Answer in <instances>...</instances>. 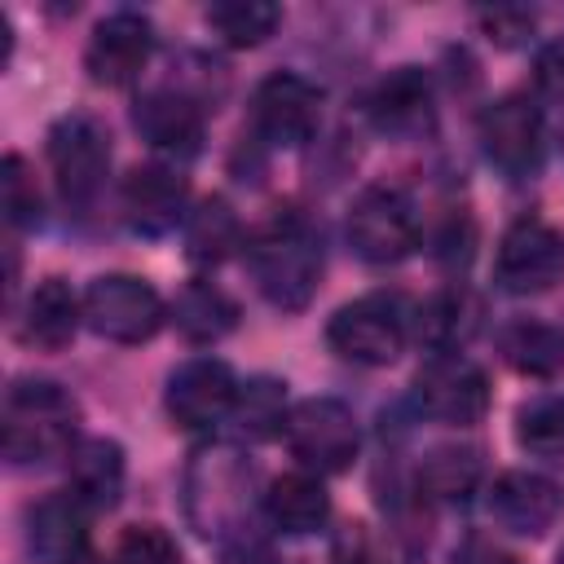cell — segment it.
<instances>
[{
  "label": "cell",
  "instance_id": "1",
  "mask_svg": "<svg viewBox=\"0 0 564 564\" xmlns=\"http://www.w3.org/2000/svg\"><path fill=\"white\" fill-rule=\"evenodd\" d=\"M79 405L62 383L22 379L4 397V458L13 467L53 463L75 449Z\"/></svg>",
  "mask_w": 564,
  "mask_h": 564
},
{
  "label": "cell",
  "instance_id": "6",
  "mask_svg": "<svg viewBox=\"0 0 564 564\" xmlns=\"http://www.w3.org/2000/svg\"><path fill=\"white\" fill-rule=\"evenodd\" d=\"M286 445L313 471H344L357 458V419L335 397H308L286 414Z\"/></svg>",
  "mask_w": 564,
  "mask_h": 564
},
{
  "label": "cell",
  "instance_id": "3",
  "mask_svg": "<svg viewBox=\"0 0 564 564\" xmlns=\"http://www.w3.org/2000/svg\"><path fill=\"white\" fill-rule=\"evenodd\" d=\"M48 167L70 207H88L110 167V137L93 115H62L48 128Z\"/></svg>",
  "mask_w": 564,
  "mask_h": 564
},
{
  "label": "cell",
  "instance_id": "2",
  "mask_svg": "<svg viewBox=\"0 0 564 564\" xmlns=\"http://www.w3.org/2000/svg\"><path fill=\"white\" fill-rule=\"evenodd\" d=\"M247 273L273 308L300 313L322 278V242L300 216H282L247 242Z\"/></svg>",
  "mask_w": 564,
  "mask_h": 564
},
{
  "label": "cell",
  "instance_id": "37",
  "mask_svg": "<svg viewBox=\"0 0 564 564\" xmlns=\"http://www.w3.org/2000/svg\"><path fill=\"white\" fill-rule=\"evenodd\" d=\"M560 564H564V551H560Z\"/></svg>",
  "mask_w": 564,
  "mask_h": 564
},
{
  "label": "cell",
  "instance_id": "34",
  "mask_svg": "<svg viewBox=\"0 0 564 564\" xmlns=\"http://www.w3.org/2000/svg\"><path fill=\"white\" fill-rule=\"evenodd\" d=\"M220 564H278L260 542H247V538H238V542H225V551H220Z\"/></svg>",
  "mask_w": 564,
  "mask_h": 564
},
{
  "label": "cell",
  "instance_id": "28",
  "mask_svg": "<svg viewBox=\"0 0 564 564\" xmlns=\"http://www.w3.org/2000/svg\"><path fill=\"white\" fill-rule=\"evenodd\" d=\"M471 330H476V304H471L463 291H441V295L427 300L423 313H419V335H423L436 352H454Z\"/></svg>",
  "mask_w": 564,
  "mask_h": 564
},
{
  "label": "cell",
  "instance_id": "24",
  "mask_svg": "<svg viewBox=\"0 0 564 564\" xmlns=\"http://www.w3.org/2000/svg\"><path fill=\"white\" fill-rule=\"evenodd\" d=\"M502 352L520 375L551 379L564 370V330H555L546 322H516L502 335Z\"/></svg>",
  "mask_w": 564,
  "mask_h": 564
},
{
  "label": "cell",
  "instance_id": "22",
  "mask_svg": "<svg viewBox=\"0 0 564 564\" xmlns=\"http://www.w3.org/2000/svg\"><path fill=\"white\" fill-rule=\"evenodd\" d=\"M123 449L119 441H106V436H93V441H79L70 449V489L88 502V507H115L119 494H123Z\"/></svg>",
  "mask_w": 564,
  "mask_h": 564
},
{
  "label": "cell",
  "instance_id": "18",
  "mask_svg": "<svg viewBox=\"0 0 564 564\" xmlns=\"http://www.w3.org/2000/svg\"><path fill=\"white\" fill-rule=\"evenodd\" d=\"M79 322H84V300H75V291L62 278H44L18 317V339L44 352H57L75 339Z\"/></svg>",
  "mask_w": 564,
  "mask_h": 564
},
{
  "label": "cell",
  "instance_id": "23",
  "mask_svg": "<svg viewBox=\"0 0 564 564\" xmlns=\"http://www.w3.org/2000/svg\"><path fill=\"white\" fill-rule=\"evenodd\" d=\"M242 242V225L225 198H207L185 220V251L194 264H220Z\"/></svg>",
  "mask_w": 564,
  "mask_h": 564
},
{
  "label": "cell",
  "instance_id": "7",
  "mask_svg": "<svg viewBox=\"0 0 564 564\" xmlns=\"http://www.w3.org/2000/svg\"><path fill=\"white\" fill-rule=\"evenodd\" d=\"M414 401L427 419L467 427V423H480L489 410V379L463 352H436L414 379Z\"/></svg>",
  "mask_w": 564,
  "mask_h": 564
},
{
  "label": "cell",
  "instance_id": "11",
  "mask_svg": "<svg viewBox=\"0 0 564 564\" xmlns=\"http://www.w3.org/2000/svg\"><path fill=\"white\" fill-rule=\"evenodd\" d=\"M480 145H485V159L498 172H507L511 181L529 176L542 159V119H538V110L516 93L498 97L480 115Z\"/></svg>",
  "mask_w": 564,
  "mask_h": 564
},
{
  "label": "cell",
  "instance_id": "12",
  "mask_svg": "<svg viewBox=\"0 0 564 564\" xmlns=\"http://www.w3.org/2000/svg\"><path fill=\"white\" fill-rule=\"evenodd\" d=\"M234 397H238L234 370L216 357H194L167 379V414L176 427H189V432L225 419L234 410Z\"/></svg>",
  "mask_w": 564,
  "mask_h": 564
},
{
  "label": "cell",
  "instance_id": "29",
  "mask_svg": "<svg viewBox=\"0 0 564 564\" xmlns=\"http://www.w3.org/2000/svg\"><path fill=\"white\" fill-rule=\"evenodd\" d=\"M516 436L529 454H564V397H542L533 405L520 410L516 419Z\"/></svg>",
  "mask_w": 564,
  "mask_h": 564
},
{
  "label": "cell",
  "instance_id": "26",
  "mask_svg": "<svg viewBox=\"0 0 564 564\" xmlns=\"http://www.w3.org/2000/svg\"><path fill=\"white\" fill-rule=\"evenodd\" d=\"M278 22H282V9L264 4V0H225V4L207 9V26L234 48H251V44L269 40L278 31Z\"/></svg>",
  "mask_w": 564,
  "mask_h": 564
},
{
  "label": "cell",
  "instance_id": "5",
  "mask_svg": "<svg viewBox=\"0 0 564 564\" xmlns=\"http://www.w3.org/2000/svg\"><path fill=\"white\" fill-rule=\"evenodd\" d=\"M348 242L370 264H397L419 247V220L401 189L370 185L348 207Z\"/></svg>",
  "mask_w": 564,
  "mask_h": 564
},
{
  "label": "cell",
  "instance_id": "16",
  "mask_svg": "<svg viewBox=\"0 0 564 564\" xmlns=\"http://www.w3.org/2000/svg\"><path fill=\"white\" fill-rule=\"evenodd\" d=\"M185 207V176L163 163L132 167L123 181V216L137 234H167Z\"/></svg>",
  "mask_w": 564,
  "mask_h": 564
},
{
  "label": "cell",
  "instance_id": "25",
  "mask_svg": "<svg viewBox=\"0 0 564 564\" xmlns=\"http://www.w3.org/2000/svg\"><path fill=\"white\" fill-rule=\"evenodd\" d=\"M229 419L247 441H269L273 432L286 427V388L278 379H264V375L251 383H238Z\"/></svg>",
  "mask_w": 564,
  "mask_h": 564
},
{
  "label": "cell",
  "instance_id": "33",
  "mask_svg": "<svg viewBox=\"0 0 564 564\" xmlns=\"http://www.w3.org/2000/svg\"><path fill=\"white\" fill-rule=\"evenodd\" d=\"M538 84H542V93L564 101V40H551L538 53Z\"/></svg>",
  "mask_w": 564,
  "mask_h": 564
},
{
  "label": "cell",
  "instance_id": "19",
  "mask_svg": "<svg viewBox=\"0 0 564 564\" xmlns=\"http://www.w3.org/2000/svg\"><path fill=\"white\" fill-rule=\"evenodd\" d=\"M370 119L392 137L427 132L432 128V84H427V75L419 66L392 70L370 97Z\"/></svg>",
  "mask_w": 564,
  "mask_h": 564
},
{
  "label": "cell",
  "instance_id": "32",
  "mask_svg": "<svg viewBox=\"0 0 564 564\" xmlns=\"http://www.w3.org/2000/svg\"><path fill=\"white\" fill-rule=\"evenodd\" d=\"M480 22H485L489 40H498L507 48L533 31V13H524V9H494V13H480Z\"/></svg>",
  "mask_w": 564,
  "mask_h": 564
},
{
  "label": "cell",
  "instance_id": "36",
  "mask_svg": "<svg viewBox=\"0 0 564 564\" xmlns=\"http://www.w3.org/2000/svg\"><path fill=\"white\" fill-rule=\"evenodd\" d=\"M467 564H516V560H507V555H498V551H480V546H476Z\"/></svg>",
  "mask_w": 564,
  "mask_h": 564
},
{
  "label": "cell",
  "instance_id": "9",
  "mask_svg": "<svg viewBox=\"0 0 564 564\" xmlns=\"http://www.w3.org/2000/svg\"><path fill=\"white\" fill-rule=\"evenodd\" d=\"M326 339L339 357L357 366H388L405 348V317L392 295H366L330 317Z\"/></svg>",
  "mask_w": 564,
  "mask_h": 564
},
{
  "label": "cell",
  "instance_id": "17",
  "mask_svg": "<svg viewBox=\"0 0 564 564\" xmlns=\"http://www.w3.org/2000/svg\"><path fill=\"white\" fill-rule=\"evenodd\" d=\"M132 123L163 154L189 159L198 150V141H203V110H198V101L185 97V93H172V88L145 93L137 101V110H132Z\"/></svg>",
  "mask_w": 564,
  "mask_h": 564
},
{
  "label": "cell",
  "instance_id": "8",
  "mask_svg": "<svg viewBox=\"0 0 564 564\" xmlns=\"http://www.w3.org/2000/svg\"><path fill=\"white\" fill-rule=\"evenodd\" d=\"M498 286L511 295H538L564 278V234L538 216L516 220L498 242Z\"/></svg>",
  "mask_w": 564,
  "mask_h": 564
},
{
  "label": "cell",
  "instance_id": "15",
  "mask_svg": "<svg viewBox=\"0 0 564 564\" xmlns=\"http://www.w3.org/2000/svg\"><path fill=\"white\" fill-rule=\"evenodd\" d=\"M88 542V502L75 489H57L26 511V546L40 564H75Z\"/></svg>",
  "mask_w": 564,
  "mask_h": 564
},
{
  "label": "cell",
  "instance_id": "35",
  "mask_svg": "<svg viewBox=\"0 0 564 564\" xmlns=\"http://www.w3.org/2000/svg\"><path fill=\"white\" fill-rule=\"evenodd\" d=\"M335 564H383V560L375 555V546L366 542V533H348L344 546L335 551Z\"/></svg>",
  "mask_w": 564,
  "mask_h": 564
},
{
  "label": "cell",
  "instance_id": "13",
  "mask_svg": "<svg viewBox=\"0 0 564 564\" xmlns=\"http://www.w3.org/2000/svg\"><path fill=\"white\" fill-rule=\"evenodd\" d=\"M150 48H154L150 22L141 13H132V9H119V13H110V18L97 22V31L88 40V53H84V66H88V75L97 84L119 88V84H128V79L141 75Z\"/></svg>",
  "mask_w": 564,
  "mask_h": 564
},
{
  "label": "cell",
  "instance_id": "30",
  "mask_svg": "<svg viewBox=\"0 0 564 564\" xmlns=\"http://www.w3.org/2000/svg\"><path fill=\"white\" fill-rule=\"evenodd\" d=\"M0 194H4V220L18 229V225H31L40 216V189H35V176L26 172L22 154H9L4 167H0Z\"/></svg>",
  "mask_w": 564,
  "mask_h": 564
},
{
  "label": "cell",
  "instance_id": "27",
  "mask_svg": "<svg viewBox=\"0 0 564 564\" xmlns=\"http://www.w3.org/2000/svg\"><path fill=\"white\" fill-rule=\"evenodd\" d=\"M476 480H480V454L471 445H436L419 467V485L432 498H467Z\"/></svg>",
  "mask_w": 564,
  "mask_h": 564
},
{
  "label": "cell",
  "instance_id": "20",
  "mask_svg": "<svg viewBox=\"0 0 564 564\" xmlns=\"http://www.w3.org/2000/svg\"><path fill=\"white\" fill-rule=\"evenodd\" d=\"M172 322L189 344H216L238 326V304L216 282H185L172 300Z\"/></svg>",
  "mask_w": 564,
  "mask_h": 564
},
{
  "label": "cell",
  "instance_id": "10",
  "mask_svg": "<svg viewBox=\"0 0 564 564\" xmlns=\"http://www.w3.org/2000/svg\"><path fill=\"white\" fill-rule=\"evenodd\" d=\"M317 119H322V93L304 75L278 70L251 97V128L264 145L295 150L317 132Z\"/></svg>",
  "mask_w": 564,
  "mask_h": 564
},
{
  "label": "cell",
  "instance_id": "4",
  "mask_svg": "<svg viewBox=\"0 0 564 564\" xmlns=\"http://www.w3.org/2000/svg\"><path fill=\"white\" fill-rule=\"evenodd\" d=\"M84 322L110 344H141L163 326V300L141 278L106 273L93 278L84 291Z\"/></svg>",
  "mask_w": 564,
  "mask_h": 564
},
{
  "label": "cell",
  "instance_id": "21",
  "mask_svg": "<svg viewBox=\"0 0 564 564\" xmlns=\"http://www.w3.org/2000/svg\"><path fill=\"white\" fill-rule=\"evenodd\" d=\"M264 511H269V520L282 533H317L326 524V516H330V498H326V489H322L317 476L286 471V476H278L269 485Z\"/></svg>",
  "mask_w": 564,
  "mask_h": 564
},
{
  "label": "cell",
  "instance_id": "14",
  "mask_svg": "<svg viewBox=\"0 0 564 564\" xmlns=\"http://www.w3.org/2000/svg\"><path fill=\"white\" fill-rule=\"evenodd\" d=\"M564 511L560 485H551L538 471H502L489 489V516L498 529L520 538H542Z\"/></svg>",
  "mask_w": 564,
  "mask_h": 564
},
{
  "label": "cell",
  "instance_id": "31",
  "mask_svg": "<svg viewBox=\"0 0 564 564\" xmlns=\"http://www.w3.org/2000/svg\"><path fill=\"white\" fill-rule=\"evenodd\" d=\"M115 564H181V551L159 524H132L115 546Z\"/></svg>",
  "mask_w": 564,
  "mask_h": 564
}]
</instances>
